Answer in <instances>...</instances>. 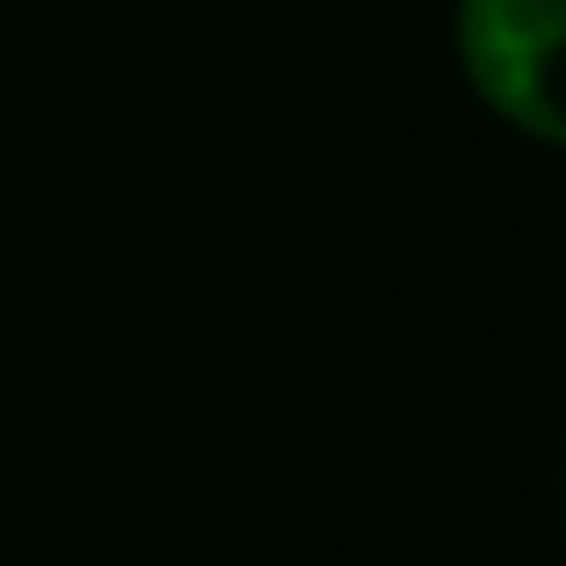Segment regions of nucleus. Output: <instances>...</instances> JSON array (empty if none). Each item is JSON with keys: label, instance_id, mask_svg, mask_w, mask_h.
I'll return each mask as SVG.
<instances>
[{"label": "nucleus", "instance_id": "obj_1", "mask_svg": "<svg viewBox=\"0 0 566 566\" xmlns=\"http://www.w3.org/2000/svg\"><path fill=\"white\" fill-rule=\"evenodd\" d=\"M559 8L566 0H459L467 80L502 123L559 144Z\"/></svg>", "mask_w": 566, "mask_h": 566}]
</instances>
